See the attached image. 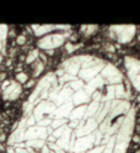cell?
<instances>
[{
	"instance_id": "cell-1",
	"label": "cell",
	"mask_w": 140,
	"mask_h": 153,
	"mask_svg": "<svg viewBox=\"0 0 140 153\" xmlns=\"http://www.w3.org/2000/svg\"><path fill=\"white\" fill-rule=\"evenodd\" d=\"M126 68L128 70L129 79H130L135 89L140 92V60L135 58H126Z\"/></svg>"
},
{
	"instance_id": "cell-2",
	"label": "cell",
	"mask_w": 140,
	"mask_h": 153,
	"mask_svg": "<svg viewBox=\"0 0 140 153\" xmlns=\"http://www.w3.org/2000/svg\"><path fill=\"white\" fill-rule=\"evenodd\" d=\"M119 32V42L121 43H128L134 38L136 34V26L134 25H128V26H119L116 27Z\"/></svg>"
}]
</instances>
